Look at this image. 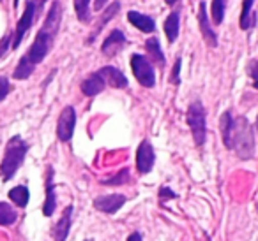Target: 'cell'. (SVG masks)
Instances as JSON below:
<instances>
[{"label": "cell", "instance_id": "cell-20", "mask_svg": "<svg viewBox=\"0 0 258 241\" xmlns=\"http://www.w3.org/2000/svg\"><path fill=\"white\" fill-rule=\"evenodd\" d=\"M145 50H147L149 57L152 58V62L158 64L159 67H163V65L166 64L165 55H163V51H161V44H159L158 37H151V39H147V43H145Z\"/></svg>", "mask_w": 258, "mask_h": 241}, {"label": "cell", "instance_id": "cell-35", "mask_svg": "<svg viewBox=\"0 0 258 241\" xmlns=\"http://www.w3.org/2000/svg\"><path fill=\"white\" fill-rule=\"evenodd\" d=\"M127 241H142V234H140V232H133V234H129Z\"/></svg>", "mask_w": 258, "mask_h": 241}, {"label": "cell", "instance_id": "cell-10", "mask_svg": "<svg viewBox=\"0 0 258 241\" xmlns=\"http://www.w3.org/2000/svg\"><path fill=\"white\" fill-rule=\"evenodd\" d=\"M198 27H200L202 37H204L205 43H207L211 48L218 46V36H216V32L211 27V22H209L207 6H205V2H200V8H198Z\"/></svg>", "mask_w": 258, "mask_h": 241}, {"label": "cell", "instance_id": "cell-2", "mask_svg": "<svg viewBox=\"0 0 258 241\" xmlns=\"http://www.w3.org/2000/svg\"><path fill=\"white\" fill-rule=\"evenodd\" d=\"M29 152V143L23 141L22 136H13L6 145V153L0 164V178L2 181H9L22 167L25 155Z\"/></svg>", "mask_w": 258, "mask_h": 241}, {"label": "cell", "instance_id": "cell-36", "mask_svg": "<svg viewBox=\"0 0 258 241\" xmlns=\"http://www.w3.org/2000/svg\"><path fill=\"white\" fill-rule=\"evenodd\" d=\"M253 86H254V88L258 90V81H254V83H253Z\"/></svg>", "mask_w": 258, "mask_h": 241}, {"label": "cell", "instance_id": "cell-24", "mask_svg": "<svg viewBox=\"0 0 258 241\" xmlns=\"http://www.w3.org/2000/svg\"><path fill=\"white\" fill-rule=\"evenodd\" d=\"M18 218V213L9 202L0 201V225H13Z\"/></svg>", "mask_w": 258, "mask_h": 241}, {"label": "cell", "instance_id": "cell-18", "mask_svg": "<svg viewBox=\"0 0 258 241\" xmlns=\"http://www.w3.org/2000/svg\"><path fill=\"white\" fill-rule=\"evenodd\" d=\"M104 90V79L101 78L99 72H92L87 79L82 81V92L87 97H94Z\"/></svg>", "mask_w": 258, "mask_h": 241}, {"label": "cell", "instance_id": "cell-6", "mask_svg": "<svg viewBox=\"0 0 258 241\" xmlns=\"http://www.w3.org/2000/svg\"><path fill=\"white\" fill-rule=\"evenodd\" d=\"M36 6L32 4V0H27V6H25V11H23L22 18H20V22L16 23V30H15V36H13V50H16V48L22 44L23 37H25L27 30L32 27L34 23V18H36Z\"/></svg>", "mask_w": 258, "mask_h": 241}, {"label": "cell", "instance_id": "cell-40", "mask_svg": "<svg viewBox=\"0 0 258 241\" xmlns=\"http://www.w3.org/2000/svg\"><path fill=\"white\" fill-rule=\"evenodd\" d=\"M0 2H2V0H0Z\"/></svg>", "mask_w": 258, "mask_h": 241}, {"label": "cell", "instance_id": "cell-8", "mask_svg": "<svg viewBox=\"0 0 258 241\" xmlns=\"http://www.w3.org/2000/svg\"><path fill=\"white\" fill-rule=\"evenodd\" d=\"M154 162H156V153H154V148H152L151 143L145 139V141L140 143L137 150V169L140 174H147L152 171L154 167Z\"/></svg>", "mask_w": 258, "mask_h": 241}, {"label": "cell", "instance_id": "cell-32", "mask_svg": "<svg viewBox=\"0 0 258 241\" xmlns=\"http://www.w3.org/2000/svg\"><path fill=\"white\" fill-rule=\"evenodd\" d=\"M48 0H32V4L36 6V13H41L44 9V4H46Z\"/></svg>", "mask_w": 258, "mask_h": 241}, {"label": "cell", "instance_id": "cell-4", "mask_svg": "<svg viewBox=\"0 0 258 241\" xmlns=\"http://www.w3.org/2000/svg\"><path fill=\"white\" fill-rule=\"evenodd\" d=\"M55 37L57 36H53V34H50L48 30H44L43 27H41L39 32H37V36H36V39H34L32 46H30V50L25 53V57L29 58L30 64L37 65L44 60V57L50 53L51 46H53Z\"/></svg>", "mask_w": 258, "mask_h": 241}, {"label": "cell", "instance_id": "cell-19", "mask_svg": "<svg viewBox=\"0 0 258 241\" xmlns=\"http://www.w3.org/2000/svg\"><path fill=\"white\" fill-rule=\"evenodd\" d=\"M179 22H180L179 11L170 13V16L165 22V34H166V39H168L170 44L175 43L177 37H179Z\"/></svg>", "mask_w": 258, "mask_h": 241}, {"label": "cell", "instance_id": "cell-1", "mask_svg": "<svg viewBox=\"0 0 258 241\" xmlns=\"http://www.w3.org/2000/svg\"><path fill=\"white\" fill-rule=\"evenodd\" d=\"M221 138L225 148L233 150L237 157L249 160L254 155V131L247 118L239 116L233 120L232 113L225 111L221 116Z\"/></svg>", "mask_w": 258, "mask_h": 241}, {"label": "cell", "instance_id": "cell-23", "mask_svg": "<svg viewBox=\"0 0 258 241\" xmlns=\"http://www.w3.org/2000/svg\"><path fill=\"white\" fill-rule=\"evenodd\" d=\"M34 69H36V65H32L29 62V58L23 55L22 58H20L18 65H16L15 72H13V78L15 79H20V81H23V79L30 78V74L34 72Z\"/></svg>", "mask_w": 258, "mask_h": 241}, {"label": "cell", "instance_id": "cell-16", "mask_svg": "<svg viewBox=\"0 0 258 241\" xmlns=\"http://www.w3.org/2000/svg\"><path fill=\"white\" fill-rule=\"evenodd\" d=\"M118 11H120V2H113V4L108 6V8L103 11V16H101V18H99V22H97V23H96V27H94L92 34H90V37H89V39H87V43L92 44L94 41H96V37L99 36L101 30H103L104 27H106V23L110 22V20L113 18V16L117 15Z\"/></svg>", "mask_w": 258, "mask_h": 241}, {"label": "cell", "instance_id": "cell-9", "mask_svg": "<svg viewBox=\"0 0 258 241\" xmlns=\"http://www.w3.org/2000/svg\"><path fill=\"white\" fill-rule=\"evenodd\" d=\"M124 204H125V195H122V194L99 195V197L94 199V208H96L97 211L106 213V215H115Z\"/></svg>", "mask_w": 258, "mask_h": 241}, {"label": "cell", "instance_id": "cell-37", "mask_svg": "<svg viewBox=\"0 0 258 241\" xmlns=\"http://www.w3.org/2000/svg\"><path fill=\"white\" fill-rule=\"evenodd\" d=\"M18 2H20V0H15V8H18Z\"/></svg>", "mask_w": 258, "mask_h": 241}, {"label": "cell", "instance_id": "cell-15", "mask_svg": "<svg viewBox=\"0 0 258 241\" xmlns=\"http://www.w3.org/2000/svg\"><path fill=\"white\" fill-rule=\"evenodd\" d=\"M97 72H99L101 78L104 79V83H108V85L113 86V88H125V86H127V78L122 74V71L111 67V65H106V67L99 69Z\"/></svg>", "mask_w": 258, "mask_h": 241}, {"label": "cell", "instance_id": "cell-22", "mask_svg": "<svg viewBox=\"0 0 258 241\" xmlns=\"http://www.w3.org/2000/svg\"><path fill=\"white\" fill-rule=\"evenodd\" d=\"M8 195H9V199H11V201L18 206V208H27V204H29L30 192H29V188H27L25 185H18V187L11 188Z\"/></svg>", "mask_w": 258, "mask_h": 241}, {"label": "cell", "instance_id": "cell-3", "mask_svg": "<svg viewBox=\"0 0 258 241\" xmlns=\"http://www.w3.org/2000/svg\"><path fill=\"white\" fill-rule=\"evenodd\" d=\"M186 122L191 129L195 145L204 146L205 139H207V118H205V107L200 100H195L187 107Z\"/></svg>", "mask_w": 258, "mask_h": 241}, {"label": "cell", "instance_id": "cell-33", "mask_svg": "<svg viewBox=\"0 0 258 241\" xmlns=\"http://www.w3.org/2000/svg\"><path fill=\"white\" fill-rule=\"evenodd\" d=\"M159 195H161V197H177V194H173V192L168 190L166 187H161V190H159Z\"/></svg>", "mask_w": 258, "mask_h": 241}, {"label": "cell", "instance_id": "cell-12", "mask_svg": "<svg viewBox=\"0 0 258 241\" xmlns=\"http://www.w3.org/2000/svg\"><path fill=\"white\" fill-rule=\"evenodd\" d=\"M73 204L66 206L64 211H62V216L58 218V222L53 225V229H51V237H53L55 241H66V237H68L69 234V229H71V216H73Z\"/></svg>", "mask_w": 258, "mask_h": 241}, {"label": "cell", "instance_id": "cell-25", "mask_svg": "<svg viewBox=\"0 0 258 241\" xmlns=\"http://www.w3.org/2000/svg\"><path fill=\"white\" fill-rule=\"evenodd\" d=\"M75 11L76 16L82 23H90V0H75Z\"/></svg>", "mask_w": 258, "mask_h": 241}, {"label": "cell", "instance_id": "cell-26", "mask_svg": "<svg viewBox=\"0 0 258 241\" xmlns=\"http://www.w3.org/2000/svg\"><path fill=\"white\" fill-rule=\"evenodd\" d=\"M225 9H226V0H212L211 16L214 25H221L223 18H225Z\"/></svg>", "mask_w": 258, "mask_h": 241}, {"label": "cell", "instance_id": "cell-11", "mask_svg": "<svg viewBox=\"0 0 258 241\" xmlns=\"http://www.w3.org/2000/svg\"><path fill=\"white\" fill-rule=\"evenodd\" d=\"M125 43H127V39H125L124 32L115 29V30H111L110 36L104 39L103 46H101V51H103L104 57H115V55L125 46Z\"/></svg>", "mask_w": 258, "mask_h": 241}, {"label": "cell", "instance_id": "cell-17", "mask_svg": "<svg viewBox=\"0 0 258 241\" xmlns=\"http://www.w3.org/2000/svg\"><path fill=\"white\" fill-rule=\"evenodd\" d=\"M127 20H129V23L135 27V29L142 30V32H145V34H152L156 30L154 20H152L151 16L142 15V13H138V11H129L127 13Z\"/></svg>", "mask_w": 258, "mask_h": 241}, {"label": "cell", "instance_id": "cell-14", "mask_svg": "<svg viewBox=\"0 0 258 241\" xmlns=\"http://www.w3.org/2000/svg\"><path fill=\"white\" fill-rule=\"evenodd\" d=\"M60 22H62V4L58 0H55L46 15L43 29L48 30L50 34H53V36H57L58 30H60Z\"/></svg>", "mask_w": 258, "mask_h": 241}, {"label": "cell", "instance_id": "cell-31", "mask_svg": "<svg viewBox=\"0 0 258 241\" xmlns=\"http://www.w3.org/2000/svg\"><path fill=\"white\" fill-rule=\"evenodd\" d=\"M249 76L254 79V81H258V60L251 62V65H249Z\"/></svg>", "mask_w": 258, "mask_h": 241}, {"label": "cell", "instance_id": "cell-38", "mask_svg": "<svg viewBox=\"0 0 258 241\" xmlns=\"http://www.w3.org/2000/svg\"><path fill=\"white\" fill-rule=\"evenodd\" d=\"M256 131H258V116H256Z\"/></svg>", "mask_w": 258, "mask_h": 241}, {"label": "cell", "instance_id": "cell-29", "mask_svg": "<svg viewBox=\"0 0 258 241\" xmlns=\"http://www.w3.org/2000/svg\"><path fill=\"white\" fill-rule=\"evenodd\" d=\"M11 92V85H9V79L6 76H0V102L6 99Z\"/></svg>", "mask_w": 258, "mask_h": 241}, {"label": "cell", "instance_id": "cell-39", "mask_svg": "<svg viewBox=\"0 0 258 241\" xmlns=\"http://www.w3.org/2000/svg\"><path fill=\"white\" fill-rule=\"evenodd\" d=\"M85 241H94V239H85Z\"/></svg>", "mask_w": 258, "mask_h": 241}, {"label": "cell", "instance_id": "cell-34", "mask_svg": "<svg viewBox=\"0 0 258 241\" xmlns=\"http://www.w3.org/2000/svg\"><path fill=\"white\" fill-rule=\"evenodd\" d=\"M106 4H108V0H94V9H96V11H103Z\"/></svg>", "mask_w": 258, "mask_h": 241}, {"label": "cell", "instance_id": "cell-27", "mask_svg": "<svg viewBox=\"0 0 258 241\" xmlns=\"http://www.w3.org/2000/svg\"><path fill=\"white\" fill-rule=\"evenodd\" d=\"M131 181V176H129V169L124 167L120 173H117V176L108 178V180H103V185H125Z\"/></svg>", "mask_w": 258, "mask_h": 241}, {"label": "cell", "instance_id": "cell-7", "mask_svg": "<svg viewBox=\"0 0 258 241\" xmlns=\"http://www.w3.org/2000/svg\"><path fill=\"white\" fill-rule=\"evenodd\" d=\"M75 127H76V111L73 106H66L62 109L60 116H58V124H57V136L62 143L71 141L73 134H75Z\"/></svg>", "mask_w": 258, "mask_h": 241}, {"label": "cell", "instance_id": "cell-21", "mask_svg": "<svg viewBox=\"0 0 258 241\" xmlns=\"http://www.w3.org/2000/svg\"><path fill=\"white\" fill-rule=\"evenodd\" d=\"M254 0H242V11H240L239 27L242 30H249L256 22V16L251 15V8H253Z\"/></svg>", "mask_w": 258, "mask_h": 241}, {"label": "cell", "instance_id": "cell-28", "mask_svg": "<svg viewBox=\"0 0 258 241\" xmlns=\"http://www.w3.org/2000/svg\"><path fill=\"white\" fill-rule=\"evenodd\" d=\"M180 65H182V58L177 57L175 64H173V71L170 74V83H173V85H180Z\"/></svg>", "mask_w": 258, "mask_h": 241}, {"label": "cell", "instance_id": "cell-30", "mask_svg": "<svg viewBox=\"0 0 258 241\" xmlns=\"http://www.w3.org/2000/svg\"><path fill=\"white\" fill-rule=\"evenodd\" d=\"M11 41H13V37H11V36L2 37V41H0V57H4L6 51L9 50V44H11Z\"/></svg>", "mask_w": 258, "mask_h": 241}, {"label": "cell", "instance_id": "cell-5", "mask_svg": "<svg viewBox=\"0 0 258 241\" xmlns=\"http://www.w3.org/2000/svg\"><path fill=\"white\" fill-rule=\"evenodd\" d=\"M131 69H133V74L137 78V81L140 83L145 88H152L156 85V72L152 64L144 57V55L135 53L131 57Z\"/></svg>", "mask_w": 258, "mask_h": 241}, {"label": "cell", "instance_id": "cell-13", "mask_svg": "<svg viewBox=\"0 0 258 241\" xmlns=\"http://www.w3.org/2000/svg\"><path fill=\"white\" fill-rule=\"evenodd\" d=\"M53 174H55L53 173V167L48 166V173H46V199H44V204H43V215L44 216H51L55 213V208H57Z\"/></svg>", "mask_w": 258, "mask_h": 241}]
</instances>
